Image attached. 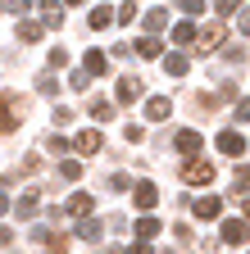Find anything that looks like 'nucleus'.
Segmentation results:
<instances>
[{"instance_id": "nucleus-12", "label": "nucleus", "mask_w": 250, "mask_h": 254, "mask_svg": "<svg viewBox=\"0 0 250 254\" xmlns=\"http://www.w3.org/2000/svg\"><path fill=\"white\" fill-rule=\"evenodd\" d=\"M168 114H173L168 95H150V100H146V118H150V123H164Z\"/></svg>"}, {"instance_id": "nucleus-27", "label": "nucleus", "mask_w": 250, "mask_h": 254, "mask_svg": "<svg viewBox=\"0 0 250 254\" xmlns=\"http://www.w3.org/2000/svg\"><path fill=\"white\" fill-rule=\"evenodd\" d=\"M137 18V5H132V0H123V5L114 9V23H132Z\"/></svg>"}, {"instance_id": "nucleus-6", "label": "nucleus", "mask_w": 250, "mask_h": 254, "mask_svg": "<svg viewBox=\"0 0 250 254\" xmlns=\"http://www.w3.org/2000/svg\"><path fill=\"white\" fill-rule=\"evenodd\" d=\"M114 95H118V105H137L141 100V77H118V86H114Z\"/></svg>"}, {"instance_id": "nucleus-33", "label": "nucleus", "mask_w": 250, "mask_h": 254, "mask_svg": "<svg viewBox=\"0 0 250 254\" xmlns=\"http://www.w3.org/2000/svg\"><path fill=\"white\" fill-rule=\"evenodd\" d=\"M241 9V0H218V14H237Z\"/></svg>"}, {"instance_id": "nucleus-9", "label": "nucleus", "mask_w": 250, "mask_h": 254, "mask_svg": "<svg viewBox=\"0 0 250 254\" xmlns=\"http://www.w3.org/2000/svg\"><path fill=\"white\" fill-rule=\"evenodd\" d=\"M191 213H196L200 222H209V218L223 213V200H218V195H200V200H191Z\"/></svg>"}, {"instance_id": "nucleus-5", "label": "nucleus", "mask_w": 250, "mask_h": 254, "mask_svg": "<svg viewBox=\"0 0 250 254\" xmlns=\"http://www.w3.org/2000/svg\"><path fill=\"white\" fill-rule=\"evenodd\" d=\"M82 73H86V77H105V73H109V55H105V50H86V55H82Z\"/></svg>"}, {"instance_id": "nucleus-15", "label": "nucleus", "mask_w": 250, "mask_h": 254, "mask_svg": "<svg viewBox=\"0 0 250 254\" xmlns=\"http://www.w3.org/2000/svg\"><path fill=\"white\" fill-rule=\"evenodd\" d=\"M186 68H191V59H186L182 50L164 55V73H168V77H186Z\"/></svg>"}, {"instance_id": "nucleus-24", "label": "nucleus", "mask_w": 250, "mask_h": 254, "mask_svg": "<svg viewBox=\"0 0 250 254\" xmlns=\"http://www.w3.org/2000/svg\"><path fill=\"white\" fill-rule=\"evenodd\" d=\"M91 204H96L91 195H73V200H69V213H73V218H86V213H91Z\"/></svg>"}, {"instance_id": "nucleus-11", "label": "nucleus", "mask_w": 250, "mask_h": 254, "mask_svg": "<svg viewBox=\"0 0 250 254\" xmlns=\"http://www.w3.org/2000/svg\"><path fill=\"white\" fill-rule=\"evenodd\" d=\"M37 14H41V27H59L64 23V5H59V0H41Z\"/></svg>"}, {"instance_id": "nucleus-38", "label": "nucleus", "mask_w": 250, "mask_h": 254, "mask_svg": "<svg viewBox=\"0 0 250 254\" xmlns=\"http://www.w3.org/2000/svg\"><path fill=\"white\" fill-rule=\"evenodd\" d=\"M237 23H241V32H246V37H250V14H241Z\"/></svg>"}, {"instance_id": "nucleus-2", "label": "nucleus", "mask_w": 250, "mask_h": 254, "mask_svg": "<svg viewBox=\"0 0 250 254\" xmlns=\"http://www.w3.org/2000/svg\"><path fill=\"white\" fill-rule=\"evenodd\" d=\"M223 37H228V27L223 23H209L200 37H196V55H214L218 46H223Z\"/></svg>"}, {"instance_id": "nucleus-8", "label": "nucleus", "mask_w": 250, "mask_h": 254, "mask_svg": "<svg viewBox=\"0 0 250 254\" xmlns=\"http://www.w3.org/2000/svg\"><path fill=\"white\" fill-rule=\"evenodd\" d=\"M218 150H223V154H246V136L237 132V127H223V132H218Z\"/></svg>"}, {"instance_id": "nucleus-40", "label": "nucleus", "mask_w": 250, "mask_h": 254, "mask_svg": "<svg viewBox=\"0 0 250 254\" xmlns=\"http://www.w3.org/2000/svg\"><path fill=\"white\" fill-rule=\"evenodd\" d=\"M0 213H9V195H0Z\"/></svg>"}, {"instance_id": "nucleus-20", "label": "nucleus", "mask_w": 250, "mask_h": 254, "mask_svg": "<svg viewBox=\"0 0 250 254\" xmlns=\"http://www.w3.org/2000/svg\"><path fill=\"white\" fill-rule=\"evenodd\" d=\"M196 37H200L196 23H177V27H173V41H177V46H196Z\"/></svg>"}, {"instance_id": "nucleus-25", "label": "nucleus", "mask_w": 250, "mask_h": 254, "mask_svg": "<svg viewBox=\"0 0 250 254\" xmlns=\"http://www.w3.org/2000/svg\"><path fill=\"white\" fill-rule=\"evenodd\" d=\"M59 177H64V182H78L82 177V164H78V159H64V164H59Z\"/></svg>"}, {"instance_id": "nucleus-19", "label": "nucleus", "mask_w": 250, "mask_h": 254, "mask_svg": "<svg viewBox=\"0 0 250 254\" xmlns=\"http://www.w3.org/2000/svg\"><path fill=\"white\" fill-rule=\"evenodd\" d=\"M41 209V190H23V200H18V218H32Z\"/></svg>"}, {"instance_id": "nucleus-31", "label": "nucleus", "mask_w": 250, "mask_h": 254, "mask_svg": "<svg viewBox=\"0 0 250 254\" xmlns=\"http://www.w3.org/2000/svg\"><path fill=\"white\" fill-rule=\"evenodd\" d=\"M69 86H73V91H91V77H86V73H82V68H78V73H73V77H69Z\"/></svg>"}, {"instance_id": "nucleus-29", "label": "nucleus", "mask_w": 250, "mask_h": 254, "mask_svg": "<svg viewBox=\"0 0 250 254\" xmlns=\"http://www.w3.org/2000/svg\"><path fill=\"white\" fill-rule=\"evenodd\" d=\"M37 91H41V95H55V91H59V82H55L50 73H41V77H37Z\"/></svg>"}, {"instance_id": "nucleus-7", "label": "nucleus", "mask_w": 250, "mask_h": 254, "mask_svg": "<svg viewBox=\"0 0 250 254\" xmlns=\"http://www.w3.org/2000/svg\"><path fill=\"white\" fill-rule=\"evenodd\" d=\"M173 145H177V154H191V159H196V154L205 150V136L186 127V132H177V136H173Z\"/></svg>"}, {"instance_id": "nucleus-18", "label": "nucleus", "mask_w": 250, "mask_h": 254, "mask_svg": "<svg viewBox=\"0 0 250 254\" xmlns=\"http://www.w3.org/2000/svg\"><path fill=\"white\" fill-rule=\"evenodd\" d=\"M100 232H105V227H100L96 218H82V222H78V236H82L86 245H96V241H100Z\"/></svg>"}, {"instance_id": "nucleus-3", "label": "nucleus", "mask_w": 250, "mask_h": 254, "mask_svg": "<svg viewBox=\"0 0 250 254\" xmlns=\"http://www.w3.org/2000/svg\"><path fill=\"white\" fill-rule=\"evenodd\" d=\"M132 204H137L141 213H150L155 204H160V186H155V182H137V186H132Z\"/></svg>"}, {"instance_id": "nucleus-22", "label": "nucleus", "mask_w": 250, "mask_h": 254, "mask_svg": "<svg viewBox=\"0 0 250 254\" xmlns=\"http://www.w3.org/2000/svg\"><path fill=\"white\" fill-rule=\"evenodd\" d=\"M132 55H141V59H155V55H160V41H155V37H141V41L132 46Z\"/></svg>"}, {"instance_id": "nucleus-32", "label": "nucleus", "mask_w": 250, "mask_h": 254, "mask_svg": "<svg viewBox=\"0 0 250 254\" xmlns=\"http://www.w3.org/2000/svg\"><path fill=\"white\" fill-rule=\"evenodd\" d=\"M37 168H41V159H37V154H27L23 164H18V173H37Z\"/></svg>"}, {"instance_id": "nucleus-10", "label": "nucleus", "mask_w": 250, "mask_h": 254, "mask_svg": "<svg viewBox=\"0 0 250 254\" xmlns=\"http://www.w3.org/2000/svg\"><path fill=\"white\" fill-rule=\"evenodd\" d=\"M14 109H18L14 91H0V136H9V127H14Z\"/></svg>"}, {"instance_id": "nucleus-13", "label": "nucleus", "mask_w": 250, "mask_h": 254, "mask_svg": "<svg viewBox=\"0 0 250 254\" xmlns=\"http://www.w3.org/2000/svg\"><path fill=\"white\" fill-rule=\"evenodd\" d=\"M73 145H78V154H100V145H105V141H100L96 127H86V132H78V141H73Z\"/></svg>"}, {"instance_id": "nucleus-26", "label": "nucleus", "mask_w": 250, "mask_h": 254, "mask_svg": "<svg viewBox=\"0 0 250 254\" xmlns=\"http://www.w3.org/2000/svg\"><path fill=\"white\" fill-rule=\"evenodd\" d=\"M91 118H96V123H109L114 118V105L109 100H96V105H91Z\"/></svg>"}, {"instance_id": "nucleus-28", "label": "nucleus", "mask_w": 250, "mask_h": 254, "mask_svg": "<svg viewBox=\"0 0 250 254\" xmlns=\"http://www.w3.org/2000/svg\"><path fill=\"white\" fill-rule=\"evenodd\" d=\"M177 9H182V14H196V18H200L209 5H205V0H177Z\"/></svg>"}, {"instance_id": "nucleus-17", "label": "nucleus", "mask_w": 250, "mask_h": 254, "mask_svg": "<svg viewBox=\"0 0 250 254\" xmlns=\"http://www.w3.org/2000/svg\"><path fill=\"white\" fill-rule=\"evenodd\" d=\"M109 23H114V9H109V5H96V9L86 14V27H91V32H100V27H109Z\"/></svg>"}, {"instance_id": "nucleus-23", "label": "nucleus", "mask_w": 250, "mask_h": 254, "mask_svg": "<svg viewBox=\"0 0 250 254\" xmlns=\"http://www.w3.org/2000/svg\"><path fill=\"white\" fill-rule=\"evenodd\" d=\"M237 190H241V195L250 190V164H241V168L232 173V195H237Z\"/></svg>"}, {"instance_id": "nucleus-39", "label": "nucleus", "mask_w": 250, "mask_h": 254, "mask_svg": "<svg viewBox=\"0 0 250 254\" xmlns=\"http://www.w3.org/2000/svg\"><path fill=\"white\" fill-rule=\"evenodd\" d=\"M241 209H246V222H250V195H241Z\"/></svg>"}, {"instance_id": "nucleus-16", "label": "nucleus", "mask_w": 250, "mask_h": 254, "mask_svg": "<svg viewBox=\"0 0 250 254\" xmlns=\"http://www.w3.org/2000/svg\"><path fill=\"white\" fill-rule=\"evenodd\" d=\"M164 27H168V14H164V5H160V9H146V37H160Z\"/></svg>"}, {"instance_id": "nucleus-34", "label": "nucleus", "mask_w": 250, "mask_h": 254, "mask_svg": "<svg viewBox=\"0 0 250 254\" xmlns=\"http://www.w3.org/2000/svg\"><path fill=\"white\" fill-rule=\"evenodd\" d=\"M5 9L9 14H27V0H5Z\"/></svg>"}, {"instance_id": "nucleus-41", "label": "nucleus", "mask_w": 250, "mask_h": 254, "mask_svg": "<svg viewBox=\"0 0 250 254\" xmlns=\"http://www.w3.org/2000/svg\"><path fill=\"white\" fill-rule=\"evenodd\" d=\"M64 5H82V0H64Z\"/></svg>"}, {"instance_id": "nucleus-14", "label": "nucleus", "mask_w": 250, "mask_h": 254, "mask_svg": "<svg viewBox=\"0 0 250 254\" xmlns=\"http://www.w3.org/2000/svg\"><path fill=\"white\" fill-rule=\"evenodd\" d=\"M132 232H137V241H146V245H150L164 227H160V218H150V213H146V218H137V227H132Z\"/></svg>"}, {"instance_id": "nucleus-30", "label": "nucleus", "mask_w": 250, "mask_h": 254, "mask_svg": "<svg viewBox=\"0 0 250 254\" xmlns=\"http://www.w3.org/2000/svg\"><path fill=\"white\" fill-rule=\"evenodd\" d=\"M123 136L137 145V141H146V127H141V123H128V127H123Z\"/></svg>"}, {"instance_id": "nucleus-21", "label": "nucleus", "mask_w": 250, "mask_h": 254, "mask_svg": "<svg viewBox=\"0 0 250 254\" xmlns=\"http://www.w3.org/2000/svg\"><path fill=\"white\" fill-rule=\"evenodd\" d=\"M18 41H27V46H32V41H41V23L23 18V23H18Z\"/></svg>"}, {"instance_id": "nucleus-1", "label": "nucleus", "mask_w": 250, "mask_h": 254, "mask_svg": "<svg viewBox=\"0 0 250 254\" xmlns=\"http://www.w3.org/2000/svg\"><path fill=\"white\" fill-rule=\"evenodd\" d=\"M182 182L209 186V182H214V164H205V159H186V164H182Z\"/></svg>"}, {"instance_id": "nucleus-35", "label": "nucleus", "mask_w": 250, "mask_h": 254, "mask_svg": "<svg viewBox=\"0 0 250 254\" xmlns=\"http://www.w3.org/2000/svg\"><path fill=\"white\" fill-rule=\"evenodd\" d=\"M123 254H150V245H146V241H132L128 250H123Z\"/></svg>"}, {"instance_id": "nucleus-37", "label": "nucleus", "mask_w": 250, "mask_h": 254, "mask_svg": "<svg viewBox=\"0 0 250 254\" xmlns=\"http://www.w3.org/2000/svg\"><path fill=\"white\" fill-rule=\"evenodd\" d=\"M246 118H250V100H241V105H237V123H246Z\"/></svg>"}, {"instance_id": "nucleus-4", "label": "nucleus", "mask_w": 250, "mask_h": 254, "mask_svg": "<svg viewBox=\"0 0 250 254\" xmlns=\"http://www.w3.org/2000/svg\"><path fill=\"white\" fill-rule=\"evenodd\" d=\"M218 236H223V245H246L250 227H246L241 218H223V227H218Z\"/></svg>"}, {"instance_id": "nucleus-36", "label": "nucleus", "mask_w": 250, "mask_h": 254, "mask_svg": "<svg viewBox=\"0 0 250 254\" xmlns=\"http://www.w3.org/2000/svg\"><path fill=\"white\" fill-rule=\"evenodd\" d=\"M9 245H14V232H9V227H0V250H9Z\"/></svg>"}]
</instances>
